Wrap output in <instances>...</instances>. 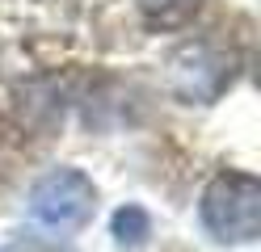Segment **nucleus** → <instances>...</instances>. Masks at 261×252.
Listing matches in <instances>:
<instances>
[{"label":"nucleus","mask_w":261,"mask_h":252,"mask_svg":"<svg viewBox=\"0 0 261 252\" xmlns=\"http://www.w3.org/2000/svg\"><path fill=\"white\" fill-rule=\"evenodd\" d=\"M135 5L152 30H177L202 9V0H135Z\"/></svg>","instance_id":"obj_5"},{"label":"nucleus","mask_w":261,"mask_h":252,"mask_svg":"<svg viewBox=\"0 0 261 252\" xmlns=\"http://www.w3.org/2000/svg\"><path fill=\"white\" fill-rule=\"evenodd\" d=\"M0 252H42L38 244H9V248H0Z\"/></svg>","instance_id":"obj_6"},{"label":"nucleus","mask_w":261,"mask_h":252,"mask_svg":"<svg viewBox=\"0 0 261 252\" xmlns=\"http://www.w3.org/2000/svg\"><path fill=\"white\" fill-rule=\"evenodd\" d=\"M236 72H240V50L219 38H194L186 46H177V55L169 59V84L190 105L219 101L232 89Z\"/></svg>","instance_id":"obj_1"},{"label":"nucleus","mask_w":261,"mask_h":252,"mask_svg":"<svg viewBox=\"0 0 261 252\" xmlns=\"http://www.w3.org/2000/svg\"><path fill=\"white\" fill-rule=\"evenodd\" d=\"M97 210V185L80 168H51L30 189V218L46 231H80Z\"/></svg>","instance_id":"obj_3"},{"label":"nucleus","mask_w":261,"mask_h":252,"mask_svg":"<svg viewBox=\"0 0 261 252\" xmlns=\"http://www.w3.org/2000/svg\"><path fill=\"white\" fill-rule=\"evenodd\" d=\"M202 227L219 244H249L261 231V185L249 173H219L202 193Z\"/></svg>","instance_id":"obj_2"},{"label":"nucleus","mask_w":261,"mask_h":252,"mask_svg":"<svg viewBox=\"0 0 261 252\" xmlns=\"http://www.w3.org/2000/svg\"><path fill=\"white\" fill-rule=\"evenodd\" d=\"M110 231H114V244H118V248H143V244H148V235H152V218H148L143 206L126 202V206L114 210Z\"/></svg>","instance_id":"obj_4"}]
</instances>
